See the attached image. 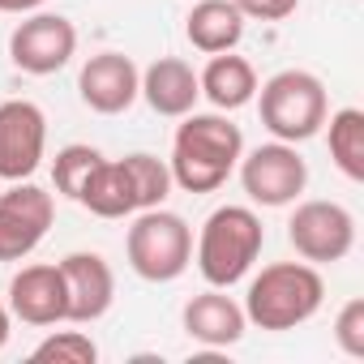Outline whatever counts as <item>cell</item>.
I'll use <instances>...</instances> for the list:
<instances>
[{"label": "cell", "mask_w": 364, "mask_h": 364, "mask_svg": "<svg viewBox=\"0 0 364 364\" xmlns=\"http://www.w3.org/2000/svg\"><path fill=\"white\" fill-rule=\"evenodd\" d=\"M48 0H0V14H35V9H43Z\"/></svg>", "instance_id": "d4e9b609"}, {"label": "cell", "mask_w": 364, "mask_h": 364, "mask_svg": "<svg viewBox=\"0 0 364 364\" xmlns=\"http://www.w3.org/2000/svg\"><path fill=\"white\" fill-rule=\"evenodd\" d=\"M99 159H103V154H99L95 146H86V141H73V146L56 150V159H52L56 193H60V198H69V202H77V193H82V185H86V176L95 171V163H99Z\"/></svg>", "instance_id": "44dd1931"}, {"label": "cell", "mask_w": 364, "mask_h": 364, "mask_svg": "<svg viewBox=\"0 0 364 364\" xmlns=\"http://www.w3.org/2000/svg\"><path fill=\"white\" fill-rule=\"evenodd\" d=\"M5 304L26 326H60V321H69V300H65V274H60V266L56 262L22 266L9 279Z\"/></svg>", "instance_id": "4fadbf2b"}, {"label": "cell", "mask_w": 364, "mask_h": 364, "mask_svg": "<svg viewBox=\"0 0 364 364\" xmlns=\"http://www.w3.org/2000/svg\"><path fill=\"white\" fill-rule=\"evenodd\" d=\"M326 124H330L326 146H330L334 167L347 180H364V112L360 107H338L334 116H326Z\"/></svg>", "instance_id": "d6986e66"}, {"label": "cell", "mask_w": 364, "mask_h": 364, "mask_svg": "<svg viewBox=\"0 0 364 364\" xmlns=\"http://www.w3.org/2000/svg\"><path fill=\"white\" fill-rule=\"evenodd\" d=\"M180 321H185V334L202 347H232L245 338L249 330V317H245V304H236L228 296V287H210V291H198L185 313H180Z\"/></svg>", "instance_id": "5bb4252c"}, {"label": "cell", "mask_w": 364, "mask_h": 364, "mask_svg": "<svg viewBox=\"0 0 364 364\" xmlns=\"http://www.w3.org/2000/svg\"><path fill=\"white\" fill-rule=\"evenodd\" d=\"M262 245H266V228L253 206H219L206 215L198 232L193 262L210 287H232L253 270V262L262 257Z\"/></svg>", "instance_id": "3957f363"}, {"label": "cell", "mask_w": 364, "mask_h": 364, "mask_svg": "<svg viewBox=\"0 0 364 364\" xmlns=\"http://www.w3.org/2000/svg\"><path fill=\"white\" fill-rule=\"evenodd\" d=\"M245 22L249 18L232 5V0H193V9L185 18V39L206 56L236 52V43L245 39Z\"/></svg>", "instance_id": "2e32d148"}, {"label": "cell", "mask_w": 364, "mask_h": 364, "mask_svg": "<svg viewBox=\"0 0 364 364\" xmlns=\"http://www.w3.org/2000/svg\"><path fill=\"white\" fill-rule=\"evenodd\" d=\"M257 116L266 124V133L274 141H309L321 133L326 116H330V95L326 82L309 69H279L274 77H266L257 86Z\"/></svg>", "instance_id": "277c9868"}, {"label": "cell", "mask_w": 364, "mask_h": 364, "mask_svg": "<svg viewBox=\"0 0 364 364\" xmlns=\"http://www.w3.org/2000/svg\"><path fill=\"white\" fill-rule=\"evenodd\" d=\"M287 240L300 262L334 266L355 249V215L343 202H326V198L300 202L296 215L287 219Z\"/></svg>", "instance_id": "8992f818"}, {"label": "cell", "mask_w": 364, "mask_h": 364, "mask_svg": "<svg viewBox=\"0 0 364 364\" xmlns=\"http://www.w3.org/2000/svg\"><path fill=\"white\" fill-rule=\"evenodd\" d=\"M321 300H326V279L317 274L313 262H274L262 266V274H253L245 291V317L249 326L279 334L313 321Z\"/></svg>", "instance_id": "7a4b0ae2"}, {"label": "cell", "mask_w": 364, "mask_h": 364, "mask_svg": "<svg viewBox=\"0 0 364 364\" xmlns=\"http://www.w3.org/2000/svg\"><path fill=\"white\" fill-rule=\"evenodd\" d=\"M334 343H338L343 355L364 360V300L360 296L338 309V317H334Z\"/></svg>", "instance_id": "603a6c76"}, {"label": "cell", "mask_w": 364, "mask_h": 364, "mask_svg": "<svg viewBox=\"0 0 364 364\" xmlns=\"http://www.w3.org/2000/svg\"><path fill=\"white\" fill-rule=\"evenodd\" d=\"M31 360H56V364H95L99 360V343L86 334V330H52L35 351Z\"/></svg>", "instance_id": "7402d4cb"}, {"label": "cell", "mask_w": 364, "mask_h": 364, "mask_svg": "<svg viewBox=\"0 0 364 364\" xmlns=\"http://www.w3.org/2000/svg\"><path fill=\"white\" fill-rule=\"evenodd\" d=\"M9 321H14V313H9L5 300H0V351H5V343H9Z\"/></svg>", "instance_id": "484cf974"}, {"label": "cell", "mask_w": 364, "mask_h": 364, "mask_svg": "<svg viewBox=\"0 0 364 364\" xmlns=\"http://www.w3.org/2000/svg\"><path fill=\"white\" fill-rule=\"evenodd\" d=\"M124 257L129 270L146 283H176L193 266V228L176 210L150 206L137 210L124 236Z\"/></svg>", "instance_id": "5b68a950"}, {"label": "cell", "mask_w": 364, "mask_h": 364, "mask_svg": "<svg viewBox=\"0 0 364 364\" xmlns=\"http://www.w3.org/2000/svg\"><path fill=\"white\" fill-rule=\"evenodd\" d=\"M77 95L99 116H120L141 95V69L124 52H95L77 73Z\"/></svg>", "instance_id": "8fae6325"}, {"label": "cell", "mask_w": 364, "mask_h": 364, "mask_svg": "<svg viewBox=\"0 0 364 364\" xmlns=\"http://www.w3.org/2000/svg\"><path fill=\"white\" fill-rule=\"evenodd\" d=\"M77 206H86L99 219H129V215H137V193H133L124 159H99L95 163V171L86 176V185L77 193Z\"/></svg>", "instance_id": "e0dca14e"}, {"label": "cell", "mask_w": 364, "mask_h": 364, "mask_svg": "<svg viewBox=\"0 0 364 364\" xmlns=\"http://www.w3.org/2000/svg\"><path fill=\"white\" fill-rule=\"evenodd\" d=\"M56 219V198L31 180H14L0 193V262L31 257Z\"/></svg>", "instance_id": "ba28073f"}, {"label": "cell", "mask_w": 364, "mask_h": 364, "mask_svg": "<svg viewBox=\"0 0 364 364\" xmlns=\"http://www.w3.org/2000/svg\"><path fill=\"white\" fill-rule=\"evenodd\" d=\"M245 154L240 124L228 120V112H189L180 116V129L171 137V185L185 193H215L228 185Z\"/></svg>", "instance_id": "6da1fadb"}, {"label": "cell", "mask_w": 364, "mask_h": 364, "mask_svg": "<svg viewBox=\"0 0 364 364\" xmlns=\"http://www.w3.org/2000/svg\"><path fill=\"white\" fill-rule=\"evenodd\" d=\"M198 86H202V95L210 99L215 112H236V107L253 103V95H257V69L236 52H219L198 73Z\"/></svg>", "instance_id": "ac0fdd59"}, {"label": "cell", "mask_w": 364, "mask_h": 364, "mask_svg": "<svg viewBox=\"0 0 364 364\" xmlns=\"http://www.w3.org/2000/svg\"><path fill=\"white\" fill-rule=\"evenodd\" d=\"M137 99H146L150 112L171 116V120L189 116L198 107V99H202L198 69L189 60H180V56H159L154 65L141 69V95Z\"/></svg>", "instance_id": "9a60e30c"}, {"label": "cell", "mask_w": 364, "mask_h": 364, "mask_svg": "<svg viewBox=\"0 0 364 364\" xmlns=\"http://www.w3.org/2000/svg\"><path fill=\"white\" fill-rule=\"evenodd\" d=\"M48 150V116L31 99L0 103V180H31Z\"/></svg>", "instance_id": "30bf717a"}, {"label": "cell", "mask_w": 364, "mask_h": 364, "mask_svg": "<svg viewBox=\"0 0 364 364\" xmlns=\"http://www.w3.org/2000/svg\"><path fill=\"white\" fill-rule=\"evenodd\" d=\"M60 274H65V300H69V321L73 326H90L99 317H107L112 300H116V274L107 266L103 253H65L60 262Z\"/></svg>", "instance_id": "7c38bea8"}, {"label": "cell", "mask_w": 364, "mask_h": 364, "mask_svg": "<svg viewBox=\"0 0 364 364\" xmlns=\"http://www.w3.org/2000/svg\"><path fill=\"white\" fill-rule=\"evenodd\" d=\"M236 167H240V185H245L249 202L270 206V210L291 206L309 185V163L291 141H266V146L240 154Z\"/></svg>", "instance_id": "52a82bcc"}, {"label": "cell", "mask_w": 364, "mask_h": 364, "mask_svg": "<svg viewBox=\"0 0 364 364\" xmlns=\"http://www.w3.org/2000/svg\"><path fill=\"white\" fill-rule=\"evenodd\" d=\"M232 5L245 14V18H257V22H283L296 14L300 0H232Z\"/></svg>", "instance_id": "cb8c5ba5"}, {"label": "cell", "mask_w": 364, "mask_h": 364, "mask_svg": "<svg viewBox=\"0 0 364 364\" xmlns=\"http://www.w3.org/2000/svg\"><path fill=\"white\" fill-rule=\"evenodd\" d=\"M77 56V26L60 14H26L9 35V60L31 77H52Z\"/></svg>", "instance_id": "9c48e42d"}, {"label": "cell", "mask_w": 364, "mask_h": 364, "mask_svg": "<svg viewBox=\"0 0 364 364\" xmlns=\"http://www.w3.org/2000/svg\"><path fill=\"white\" fill-rule=\"evenodd\" d=\"M124 167H129L133 193H137V210H150V206L167 202V193H171V167H167V159L137 150V154H124Z\"/></svg>", "instance_id": "ffe728a7"}]
</instances>
